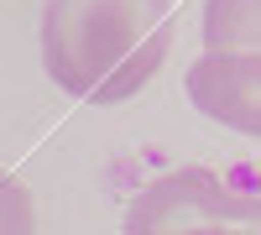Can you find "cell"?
<instances>
[{"mask_svg":"<svg viewBox=\"0 0 261 235\" xmlns=\"http://www.w3.org/2000/svg\"><path fill=\"white\" fill-rule=\"evenodd\" d=\"M37 47L68 99L125 105L172 53V0H47Z\"/></svg>","mask_w":261,"mask_h":235,"instance_id":"6da1fadb","label":"cell"},{"mask_svg":"<svg viewBox=\"0 0 261 235\" xmlns=\"http://www.w3.org/2000/svg\"><path fill=\"white\" fill-rule=\"evenodd\" d=\"M120 235H261V194L235 188L214 167H178L125 204Z\"/></svg>","mask_w":261,"mask_h":235,"instance_id":"7a4b0ae2","label":"cell"},{"mask_svg":"<svg viewBox=\"0 0 261 235\" xmlns=\"http://www.w3.org/2000/svg\"><path fill=\"white\" fill-rule=\"evenodd\" d=\"M183 94L204 120L261 136V53H199L183 73Z\"/></svg>","mask_w":261,"mask_h":235,"instance_id":"3957f363","label":"cell"},{"mask_svg":"<svg viewBox=\"0 0 261 235\" xmlns=\"http://www.w3.org/2000/svg\"><path fill=\"white\" fill-rule=\"evenodd\" d=\"M204 53H261V0H204Z\"/></svg>","mask_w":261,"mask_h":235,"instance_id":"277c9868","label":"cell"},{"mask_svg":"<svg viewBox=\"0 0 261 235\" xmlns=\"http://www.w3.org/2000/svg\"><path fill=\"white\" fill-rule=\"evenodd\" d=\"M0 235H37V204H32V188L11 178L0 167Z\"/></svg>","mask_w":261,"mask_h":235,"instance_id":"5b68a950","label":"cell"}]
</instances>
